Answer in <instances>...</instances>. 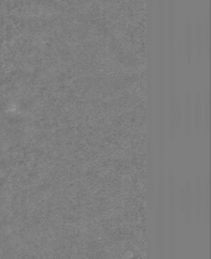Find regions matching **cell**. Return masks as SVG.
I'll use <instances>...</instances> for the list:
<instances>
[{
  "label": "cell",
  "mask_w": 211,
  "mask_h": 259,
  "mask_svg": "<svg viewBox=\"0 0 211 259\" xmlns=\"http://www.w3.org/2000/svg\"><path fill=\"white\" fill-rule=\"evenodd\" d=\"M193 187V207L196 225L199 226L203 215V182L200 176H197Z\"/></svg>",
  "instance_id": "3"
},
{
  "label": "cell",
  "mask_w": 211,
  "mask_h": 259,
  "mask_svg": "<svg viewBox=\"0 0 211 259\" xmlns=\"http://www.w3.org/2000/svg\"><path fill=\"white\" fill-rule=\"evenodd\" d=\"M194 132L199 135L202 130V97L200 93L196 94L194 100Z\"/></svg>",
  "instance_id": "6"
},
{
  "label": "cell",
  "mask_w": 211,
  "mask_h": 259,
  "mask_svg": "<svg viewBox=\"0 0 211 259\" xmlns=\"http://www.w3.org/2000/svg\"><path fill=\"white\" fill-rule=\"evenodd\" d=\"M209 174L207 173L204 186H203V208H204V215H205V223L209 224V214H210V181H209Z\"/></svg>",
  "instance_id": "7"
},
{
  "label": "cell",
  "mask_w": 211,
  "mask_h": 259,
  "mask_svg": "<svg viewBox=\"0 0 211 259\" xmlns=\"http://www.w3.org/2000/svg\"><path fill=\"white\" fill-rule=\"evenodd\" d=\"M193 108H192V98L189 92L185 94L184 104L181 109V123L184 130V134L189 136L191 133L192 124H193Z\"/></svg>",
  "instance_id": "4"
},
{
  "label": "cell",
  "mask_w": 211,
  "mask_h": 259,
  "mask_svg": "<svg viewBox=\"0 0 211 259\" xmlns=\"http://www.w3.org/2000/svg\"><path fill=\"white\" fill-rule=\"evenodd\" d=\"M176 189L174 184L173 171L170 168L168 172V226H169V247L170 251L174 249L175 217H176Z\"/></svg>",
  "instance_id": "1"
},
{
  "label": "cell",
  "mask_w": 211,
  "mask_h": 259,
  "mask_svg": "<svg viewBox=\"0 0 211 259\" xmlns=\"http://www.w3.org/2000/svg\"><path fill=\"white\" fill-rule=\"evenodd\" d=\"M202 128L206 135H209L210 128V93L209 90L205 91L202 99Z\"/></svg>",
  "instance_id": "5"
},
{
  "label": "cell",
  "mask_w": 211,
  "mask_h": 259,
  "mask_svg": "<svg viewBox=\"0 0 211 259\" xmlns=\"http://www.w3.org/2000/svg\"><path fill=\"white\" fill-rule=\"evenodd\" d=\"M178 206L184 214L187 226H190L193 213V185L190 179L185 181V184L178 189Z\"/></svg>",
  "instance_id": "2"
}]
</instances>
